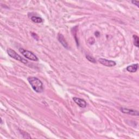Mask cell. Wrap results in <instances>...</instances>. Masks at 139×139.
Segmentation results:
<instances>
[{"label":"cell","mask_w":139,"mask_h":139,"mask_svg":"<svg viewBox=\"0 0 139 139\" xmlns=\"http://www.w3.org/2000/svg\"><path fill=\"white\" fill-rule=\"evenodd\" d=\"M27 79L35 91L38 93H41L43 91V84L40 80L36 77H28Z\"/></svg>","instance_id":"6da1fadb"},{"label":"cell","mask_w":139,"mask_h":139,"mask_svg":"<svg viewBox=\"0 0 139 139\" xmlns=\"http://www.w3.org/2000/svg\"><path fill=\"white\" fill-rule=\"evenodd\" d=\"M7 53H8L9 56L11 57V58L15 59L18 61H20V62H22V63H24V64H27L28 63V61L27 60L23 58L22 57H21L20 55L19 54H18L15 51L10 49V48H9V49L7 50Z\"/></svg>","instance_id":"7a4b0ae2"},{"label":"cell","mask_w":139,"mask_h":139,"mask_svg":"<svg viewBox=\"0 0 139 139\" xmlns=\"http://www.w3.org/2000/svg\"><path fill=\"white\" fill-rule=\"evenodd\" d=\"M19 51L21 53H22V54L24 55V56L26 57V58L28 59L31 60H33V61L38 60V58H37V57L33 52L29 51H27V50H25L22 48H20L19 49Z\"/></svg>","instance_id":"3957f363"},{"label":"cell","mask_w":139,"mask_h":139,"mask_svg":"<svg viewBox=\"0 0 139 139\" xmlns=\"http://www.w3.org/2000/svg\"><path fill=\"white\" fill-rule=\"evenodd\" d=\"M99 61L100 63L104 66L108 67H113L116 65V62L113 60H110L106 59L100 58L99 59Z\"/></svg>","instance_id":"277c9868"},{"label":"cell","mask_w":139,"mask_h":139,"mask_svg":"<svg viewBox=\"0 0 139 139\" xmlns=\"http://www.w3.org/2000/svg\"><path fill=\"white\" fill-rule=\"evenodd\" d=\"M121 111L124 114H127L133 115V116H138V114H139L138 111L130 109H127V108H121Z\"/></svg>","instance_id":"5b68a950"},{"label":"cell","mask_w":139,"mask_h":139,"mask_svg":"<svg viewBox=\"0 0 139 139\" xmlns=\"http://www.w3.org/2000/svg\"><path fill=\"white\" fill-rule=\"evenodd\" d=\"M73 100L74 101V102L80 108H84L86 107L87 105L86 102L84 100L81 99L80 98H77V97H74Z\"/></svg>","instance_id":"8992f818"},{"label":"cell","mask_w":139,"mask_h":139,"mask_svg":"<svg viewBox=\"0 0 139 139\" xmlns=\"http://www.w3.org/2000/svg\"><path fill=\"white\" fill-rule=\"evenodd\" d=\"M58 40L59 41V42L64 47L67 48H68V44L66 42V41L64 38V37L62 36V34H59L58 36Z\"/></svg>","instance_id":"52a82bcc"},{"label":"cell","mask_w":139,"mask_h":139,"mask_svg":"<svg viewBox=\"0 0 139 139\" xmlns=\"http://www.w3.org/2000/svg\"><path fill=\"white\" fill-rule=\"evenodd\" d=\"M138 64H133V65H131L128 66L127 67V70L129 72H131V73H134L135 72H136L138 68Z\"/></svg>","instance_id":"ba28073f"},{"label":"cell","mask_w":139,"mask_h":139,"mask_svg":"<svg viewBox=\"0 0 139 139\" xmlns=\"http://www.w3.org/2000/svg\"><path fill=\"white\" fill-rule=\"evenodd\" d=\"M31 20L33 22H34L35 23H37V24L41 23V22H43V20L41 19L40 17L36 16H32L31 18Z\"/></svg>","instance_id":"9c48e42d"},{"label":"cell","mask_w":139,"mask_h":139,"mask_svg":"<svg viewBox=\"0 0 139 139\" xmlns=\"http://www.w3.org/2000/svg\"><path fill=\"white\" fill-rule=\"evenodd\" d=\"M133 39H134V45L138 47V37L136 36V35H134L133 36Z\"/></svg>","instance_id":"30bf717a"},{"label":"cell","mask_w":139,"mask_h":139,"mask_svg":"<svg viewBox=\"0 0 139 139\" xmlns=\"http://www.w3.org/2000/svg\"><path fill=\"white\" fill-rule=\"evenodd\" d=\"M86 57L87 59H88L89 61H90V62H93V63H96V60L95 59V58H93V57H91V56H90V55H87Z\"/></svg>","instance_id":"8fae6325"},{"label":"cell","mask_w":139,"mask_h":139,"mask_svg":"<svg viewBox=\"0 0 139 139\" xmlns=\"http://www.w3.org/2000/svg\"><path fill=\"white\" fill-rule=\"evenodd\" d=\"M131 3H133L134 4H135L136 5H137V7H139V5H138V4H139V1H131Z\"/></svg>","instance_id":"7c38bea8"}]
</instances>
